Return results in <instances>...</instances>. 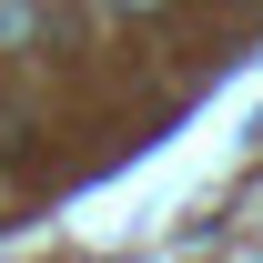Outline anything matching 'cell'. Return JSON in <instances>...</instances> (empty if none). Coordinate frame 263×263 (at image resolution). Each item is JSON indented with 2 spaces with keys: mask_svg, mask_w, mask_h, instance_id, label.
Instances as JSON below:
<instances>
[]
</instances>
